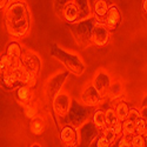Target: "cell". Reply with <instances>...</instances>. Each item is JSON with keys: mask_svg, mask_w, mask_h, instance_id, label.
I'll return each mask as SVG.
<instances>
[{"mask_svg": "<svg viewBox=\"0 0 147 147\" xmlns=\"http://www.w3.org/2000/svg\"><path fill=\"white\" fill-rule=\"evenodd\" d=\"M5 25L14 38H24L31 28V13L24 0H14L4 11Z\"/></svg>", "mask_w": 147, "mask_h": 147, "instance_id": "6da1fadb", "label": "cell"}, {"mask_svg": "<svg viewBox=\"0 0 147 147\" xmlns=\"http://www.w3.org/2000/svg\"><path fill=\"white\" fill-rule=\"evenodd\" d=\"M50 53L54 59L59 60L60 63L65 66L66 71H68L71 74L76 76V77H80L85 72L86 66H85L84 61L81 60V58L79 55L64 51L63 48L59 47L57 44L50 45Z\"/></svg>", "mask_w": 147, "mask_h": 147, "instance_id": "7a4b0ae2", "label": "cell"}, {"mask_svg": "<svg viewBox=\"0 0 147 147\" xmlns=\"http://www.w3.org/2000/svg\"><path fill=\"white\" fill-rule=\"evenodd\" d=\"M96 107L86 106L82 102H78L76 99L72 100V106L67 114V117L60 122L61 125H71L76 128H80L84 124L91 121L93 113L95 112Z\"/></svg>", "mask_w": 147, "mask_h": 147, "instance_id": "3957f363", "label": "cell"}, {"mask_svg": "<svg viewBox=\"0 0 147 147\" xmlns=\"http://www.w3.org/2000/svg\"><path fill=\"white\" fill-rule=\"evenodd\" d=\"M95 22V18L91 17L88 19H85L74 24H67L66 26L72 33L76 42L80 47H87L92 44V33Z\"/></svg>", "mask_w": 147, "mask_h": 147, "instance_id": "277c9868", "label": "cell"}, {"mask_svg": "<svg viewBox=\"0 0 147 147\" xmlns=\"http://www.w3.org/2000/svg\"><path fill=\"white\" fill-rule=\"evenodd\" d=\"M72 100L73 99L66 92H60L52 100V102H51L52 109H53L55 117L60 120V122L67 117L69 109H71V106H72Z\"/></svg>", "mask_w": 147, "mask_h": 147, "instance_id": "5b68a950", "label": "cell"}, {"mask_svg": "<svg viewBox=\"0 0 147 147\" xmlns=\"http://www.w3.org/2000/svg\"><path fill=\"white\" fill-rule=\"evenodd\" d=\"M69 74L68 71H64V72H59L57 74H54L50 80H48L45 85V96L48 101H51L54 99V96L57 94H59L63 88V85L66 81L67 77Z\"/></svg>", "mask_w": 147, "mask_h": 147, "instance_id": "8992f818", "label": "cell"}, {"mask_svg": "<svg viewBox=\"0 0 147 147\" xmlns=\"http://www.w3.org/2000/svg\"><path fill=\"white\" fill-rule=\"evenodd\" d=\"M99 133L100 131L95 127V125L92 121L84 124L79 128V140H80L79 147H90L94 142L95 138L99 136Z\"/></svg>", "mask_w": 147, "mask_h": 147, "instance_id": "52a82bcc", "label": "cell"}, {"mask_svg": "<svg viewBox=\"0 0 147 147\" xmlns=\"http://www.w3.org/2000/svg\"><path fill=\"white\" fill-rule=\"evenodd\" d=\"M60 142L64 147H79V129L71 125H63L60 129Z\"/></svg>", "mask_w": 147, "mask_h": 147, "instance_id": "ba28073f", "label": "cell"}, {"mask_svg": "<svg viewBox=\"0 0 147 147\" xmlns=\"http://www.w3.org/2000/svg\"><path fill=\"white\" fill-rule=\"evenodd\" d=\"M92 14L98 22H104L108 9L111 8L112 0H88Z\"/></svg>", "mask_w": 147, "mask_h": 147, "instance_id": "9c48e42d", "label": "cell"}, {"mask_svg": "<svg viewBox=\"0 0 147 147\" xmlns=\"http://www.w3.org/2000/svg\"><path fill=\"white\" fill-rule=\"evenodd\" d=\"M109 31L104 22H95L92 33V44L96 47H104L109 41Z\"/></svg>", "mask_w": 147, "mask_h": 147, "instance_id": "30bf717a", "label": "cell"}, {"mask_svg": "<svg viewBox=\"0 0 147 147\" xmlns=\"http://www.w3.org/2000/svg\"><path fill=\"white\" fill-rule=\"evenodd\" d=\"M21 74H20V69H11L4 74H1V86L7 90H17L19 86H21Z\"/></svg>", "mask_w": 147, "mask_h": 147, "instance_id": "8fae6325", "label": "cell"}, {"mask_svg": "<svg viewBox=\"0 0 147 147\" xmlns=\"http://www.w3.org/2000/svg\"><path fill=\"white\" fill-rule=\"evenodd\" d=\"M102 100V94L91 84L81 93V102L86 106L96 107Z\"/></svg>", "mask_w": 147, "mask_h": 147, "instance_id": "7c38bea8", "label": "cell"}, {"mask_svg": "<svg viewBox=\"0 0 147 147\" xmlns=\"http://www.w3.org/2000/svg\"><path fill=\"white\" fill-rule=\"evenodd\" d=\"M5 53L11 58L12 63H13V67L12 69H18L22 65V50L21 46L17 41H11L6 46Z\"/></svg>", "mask_w": 147, "mask_h": 147, "instance_id": "4fadbf2b", "label": "cell"}, {"mask_svg": "<svg viewBox=\"0 0 147 147\" xmlns=\"http://www.w3.org/2000/svg\"><path fill=\"white\" fill-rule=\"evenodd\" d=\"M60 18L66 22V25L67 24H74V22H78L81 20L80 9H79L78 5L76 4V1H72L65 6V8L61 12Z\"/></svg>", "mask_w": 147, "mask_h": 147, "instance_id": "5bb4252c", "label": "cell"}, {"mask_svg": "<svg viewBox=\"0 0 147 147\" xmlns=\"http://www.w3.org/2000/svg\"><path fill=\"white\" fill-rule=\"evenodd\" d=\"M22 66L27 71L38 76L39 71L41 68V60L36 54L27 51L25 53H22Z\"/></svg>", "mask_w": 147, "mask_h": 147, "instance_id": "9a60e30c", "label": "cell"}, {"mask_svg": "<svg viewBox=\"0 0 147 147\" xmlns=\"http://www.w3.org/2000/svg\"><path fill=\"white\" fill-rule=\"evenodd\" d=\"M111 78H109L108 76V73L105 72V71H99L95 74L93 81H92V85L93 86L99 91L102 95L104 94H107V91L109 88V86H111Z\"/></svg>", "mask_w": 147, "mask_h": 147, "instance_id": "2e32d148", "label": "cell"}, {"mask_svg": "<svg viewBox=\"0 0 147 147\" xmlns=\"http://www.w3.org/2000/svg\"><path fill=\"white\" fill-rule=\"evenodd\" d=\"M121 22V13L118 8L117 5H112L111 8L108 9L107 14L105 17V21L104 24L106 25V27L109 30V31H114L119 27Z\"/></svg>", "mask_w": 147, "mask_h": 147, "instance_id": "e0dca14e", "label": "cell"}, {"mask_svg": "<svg viewBox=\"0 0 147 147\" xmlns=\"http://www.w3.org/2000/svg\"><path fill=\"white\" fill-rule=\"evenodd\" d=\"M16 99L22 107H26L33 102V92L32 88L27 85H21L16 90Z\"/></svg>", "mask_w": 147, "mask_h": 147, "instance_id": "ac0fdd59", "label": "cell"}, {"mask_svg": "<svg viewBox=\"0 0 147 147\" xmlns=\"http://www.w3.org/2000/svg\"><path fill=\"white\" fill-rule=\"evenodd\" d=\"M91 121L95 125V127L101 132L104 128L107 127L106 117H105V111H102V109H100V108H96L95 112L93 113V117H92Z\"/></svg>", "mask_w": 147, "mask_h": 147, "instance_id": "d6986e66", "label": "cell"}, {"mask_svg": "<svg viewBox=\"0 0 147 147\" xmlns=\"http://www.w3.org/2000/svg\"><path fill=\"white\" fill-rule=\"evenodd\" d=\"M45 126H46L45 119L41 115H38L34 119H32L31 125H30V129L34 136H41L45 131Z\"/></svg>", "mask_w": 147, "mask_h": 147, "instance_id": "ffe728a7", "label": "cell"}, {"mask_svg": "<svg viewBox=\"0 0 147 147\" xmlns=\"http://www.w3.org/2000/svg\"><path fill=\"white\" fill-rule=\"evenodd\" d=\"M115 112H117V115H118V118H119V120L122 122L124 121L127 117H128V114H129V112H131V106H129V104L128 102H126V101H124V100H121V101H119L117 105H115Z\"/></svg>", "mask_w": 147, "mask_h": 147, "instance_id": "44dd1931", "label": "cell"}, {"mask_svg": "<svg viewBox=\"0 0 147 147\" xmlns=\"http://www.w3.org/2000/svg\"><path fill=\"white\" fill-rule=\"evenodd\" d=\"M76 4L78 5L79 9H80V17H81V20H85V19H88L91 17H93L92 14V9L90 7V3L88 0H74ZM80 20V21H81Z\"/></svg>", "mask_w": 147, "mask_h": 147, "instance_id": "7402d4cb", "label": "cell"}, {"mask_svg": "<svg viewBox=\"0 0 147 147\" xmlns=\"http://www.w3.org/2000/svg\"><path fill=\"white\" fill-rule=\"evenodd\" d=\"M122 94H124L122 85L120 82H118V81H114V82L111 84V86H109L106 95H108L112 100H117V99H119V98L122 96Z\"/></svg>", "mask_w": 147, "mask_h": 147, "instance_id": "603a6c76", "label": "cell"}, {"mask_svg": "<svg viewBox=\"0 0 147 147\" xmlns=\"http://www.w3.org/2000/svg\"><path fill=\"white\" fill-rule=\"evenodd\" d=\"M105 117H106V122H107V126L108 127H112L113 125H115L117 122H119V118L117 115V112H115V108L114 107H107L105 109Z\"/></svg>", "mask_w": 147, "mask_h": 147, "instance_id": "cb8c5ba5", "label": "cell"}, {"mask_svg": "<svg viewBox=\"0 0 147 147\" xmlns=\"http://www.w3.org/2000/svg\"><path fill=\"white\" fill-rule=\"evenodd\" d=\"M12 67H13V63H12L11 58L6 53L1 54V59H0V71H1V74L11 71Z\"/></svg>", "mask_w": 147, "mask_h": 147, "instance_id": "d4e9b609", "label": "cell"}, {"mask_svg": "<svg viewBox=\"0 0 147 147\" xmlns=\"http://www.w3.org/2000/svg\"><path fill=\"white\" fill-rule=\"evenodd\" d=\"M101 134H102V136H104V137H105L109 142L112 144V146H113V145L117 142V140L120 138V137H118L117 134L113 132V129H112L111 127H108V126L101 131Z\"/></svg>", "mask_w": 147, "mask_h": 147, "instance_id": "484cf974", "label": "cell"}, {"mask_svg": "<svg viewBox=\"0 0 147 147\" xmlns=\"http://www.w3.org/2000/svg\"><path fill=\"white\" fill-rule=\"evenodd\" d=\"M24 111H25V114L28 119H34L35 117H38V107H36V105L34 102H31L30 105H27L26 107H24Z\"/></svg>", "mask_w": 147, "mask_h": 147, "instance_id": "4316f807", "label": "cell"}, {"mask_svg": "<svg viewBox=\"0 0 147 147\" xmlns=\"http://www.w3.org/2000/svg\"><path fill=\"white\" fill-rule=\"evenodd\" d=\"M131 142H132V147H145L147 139L140 134H134L133 137H131Z\"/></svg>", "mask_w": 147, "mask_h": 147, "instance_id": "83f0119b", "label": "cell"}, {"mask_svg": "<svg viewBox=\"0 0 147 147\" xmlns=\"http://www.w3.org/2000/svg\"><path fill=\"white\" fill-rule=\"evenodd\" d=\"M72 1H74V0H53V5H54L55 13L60 17L61 16V12H63V9L65 8V6L68 5Z\"/></svg>", "mask_w": 147, "mask_h": 147, "instance_id": "f1b7e54d", "label": "cell"}, {"mask_svg": "<svg viewBox=\"0 0 147 147\" xmlns=\"http://www.w3.org/2000/svg\"><path fill=\"white\" fill-rule=\"evenodd\" d=\"M137 134L145 137L147 139V120L144 118H140L137 124Z\"/></svg>", "mask_w": 147, "mask_h": 147, "instance_id": "f546056e", "label": "cell"}, {"mask_svg": "<svg viewBox=\"0 0 147 147\" xmlns=\"http://www.w3.org/2000/svg\"><path fill=\"white\" fill-rule=\"evenodd\" d=\"M93 144L95 145V147H112V144L102 136L101 132L99 133V136L95 138V140H94Z\"/></svg>", "mask_w": 147, "mask_h": 147, "instance_id": "4dcf8cb0", "label": "cell"}, {"mask_svg": "<svg viewBox=\"0 0 147 147\" xmlns=\"http://www.w3.org/2000/svg\"><path fill=\"white\" fill-rule=\"evenodd\" d=\"M115 147H132V142H131V138L126 137V136H121L117 142L114 144Z\"/></svg>", "mask_w": 147, "mask_h": 147, "instance_id": "1f68e13d", "label": "cell"}, {"mask_svg": "<svg viewBox=\"0 0 147 147\" xmlns=\"http://www.w3.org/2000/svg\"><path fill=\"white\" fill-rule=\"evenodd\" d=\"M111 128L113 129V132L117 134L118 137H121V136H122V122H121V121L117 122V124L113 125Z\"/></svg>", "mask_w": 147, "mask_h": 147, "instance_id": "d6a6232c", "label": "cell"}, {"mask_svg": "<svg viewBox=\"0 0 147 147\" xmlns=\"http://www.w3.org/2000/svg\"><path fill=\"white\" fill-rule=\"evenodd\" d=\"M13 1H14V0H0V8L5 11Z\"/></svg>", "mask_w": 147, "mask_h": 147, "instance_id": "836d02e7", "label": "cell"}, {"mask_svg": "<svg viewBox=\"0 0 147 147\" xmlns=\"http://www.w3.org/2000/svg\"><path fill=\"white\" fill-rule=\"evenodd\" d=\"M140 117L147 120V107H141V109H140Z\"/></svg>", "mask_w": 147, "mask_h": 147, "instance_id": "e575fe53", "label": "cell"}, {"mask_svg": "<svg viewBox=\"0 0 147 147\" xmlns=\"http://www.w3.org/2000/svg\"><path fill=\"white\" fill-rule=\"evenodd\" d=\"M142 13L144 16H147V0L142 1Z\"/></svg>", "mask_w": 147, "mask_h": 147, "instance_id": "d590c367", "label": "cell"}, {"mask_svg": "<svg viewBox=\"0 0 147 147\" xmlns=\"http://www.w3.org/2000/svg\"><path fill=\"white\" fill-rule=\"evenodd\" d=\"M141 107H147V95L142 99V104H141Z\"/></svg>", "mask_w": 147, "mask_h": 147, "instance_id": "8d00e7d4", "label": "cell"}, {"mask_svg": "<svg viewBox=\"0 0 147 147\" xmlns=\"http://www.w3.org/2000/svg\"><path fill=\"white\" fill-rule=\"evenodd\" d=\"M31 147H41V146H39V145H33V146H31Z\"/></svg>", "mask_w": 147, "mask_h": 147, "instance_id": "74e56055", "label": "cell"}, {"mask_svg": "<svg viewBox=\"0 0 147 147\" xmlns=\"http://www.w3.org/2000/svg\"><path fill=\"white\" fill-rule=\"evenodd\" d=\"M145 19H146V22H147V16H145Z\"/></svg>", "mask_w": 147, "mask_h": 147, "instance_id": "f35d334b", "label": "cell"}, {"mask_svg": "<svg viewBox=\"0 0 147 147\" xmlns=\"http://www.w3.org/2000/svg\"><path fill=\"white\" fill-rule=\"evenodd\" d=\"M145 147H147V142H146V146H145Z\"/></svg>", "mask_w": 147, "mask_h": 147, "instance_id": "ab89813d", "label": "cell"}]
</instances>
